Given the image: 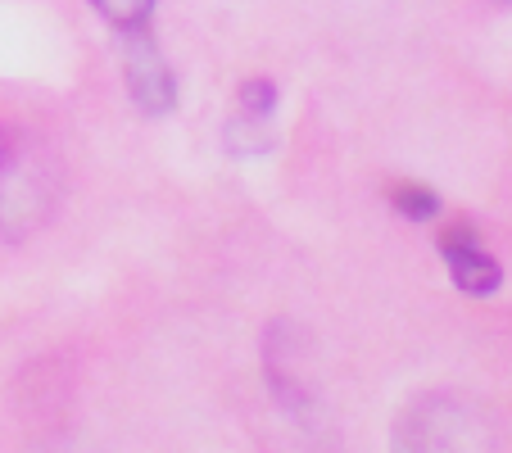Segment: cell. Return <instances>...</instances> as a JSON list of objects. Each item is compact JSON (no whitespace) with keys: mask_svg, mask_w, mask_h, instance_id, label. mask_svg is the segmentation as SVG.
<instances>
[{"mask_svg":"<svg viewBox=\"0 0 512 453\" xmlns=\"http://www.w3.org/2000/svg\"><path fill=\"white\" fill-rule=\"evenodd\" d=\"M91 10H96L100 19L114 23V32H123V28H141V23H150L155 0H91Z\"/></svg>","mask_w":512,"mask_h":453,"instance_id":"obj_6","label":"cell"},{"mask_svg":"<svg viewBox=\"0 0 512 453\" xmlns=\"http://www.w3.org/2000/svg\"><path fill=\"white\" fill-rule=\"evenodd\" d=\"M241 109L254 118H272V109H277V87H272L268 78H254L241 87Z\"/></svg>","mask_w":512,"mask_h":453,"instance_id":"obj_7","label":"cell"},{"mask_svg":"<svg viewBox=\"0 0 512 453\" xmlns=\"http://www.w3.org/2000/svg\"><path fill=\"white\" fill-rule=\"evenodd\" d=\"M223 145L232 150L236 159H250V155H263L272 145V118H254V114H236L223 132Z\"/></svg>","mask_w":512,"mask_h":453,"instance_id":"obj_4","label":"cell"},{"mask_svg":"<svg viewBox=\"0 0 512 453\" xmlns=\"http://www.w3.org/2000/svg\"><path fill=\"white\" fill-rule=\"evenodd\" d=\"M55 159L19 127H0V241H23L55 209Z\"/></svg>","mask_w":512,"mask_h":453,"instance_id":"obj_1","label":"cell"},{"mask_svg":"<svg viewBox=\"0 0 512 453\" xmlns=\"http://www.w3.org/2000/svg\"><path fill=\"white\" fill-rule=\"evenodd\" d=\"M390 204L413 222H431L435 213H440V195H435L431 186H413V182L395 186V191H390Z\"/></svg>","mask_w":512,"mask_h":453,"instance_id":"obj_5","label":"cell"},{"mask_svg":"<svg viewBox=\"0 0 512 453\" xmlns=\"http://www.w3.org/2000/svg\"><path fill=\"white\" fill-rule=\"evenodd\" d=\"M118 41H123V78H127V91H132L136 109L150 118L168 114V109L177 105V78H173V68H168V59L159 55L150 23L123 28Z\"/></svg>","mask_w":512,"mask_h":453,"instance_id":"obj_2","label":"cell"},{"mask_svg":"<svg viewBox=\"0 0 512 453\" xmlns=\"http://www.w3.org/2000/svg\"><path fill=\"white\" fill-rule=\"evenodd\" d=\"M440 254H445L449 277H454V286L463 290V295H494V290H499L503 268L476 245L472 227H449V232L440 236Z\"/></svg>","mask_w":512,"mask_h":453,"instance_id":"obj_3","label":"cell"}]
</instances>
